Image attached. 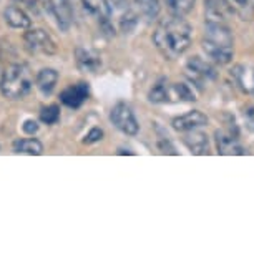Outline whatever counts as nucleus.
<instances>
[{"mask_svg": "<svg viewBox=\"0 0 254 254\" xmlns=\"http://www.w3.org/2000/svg\"><path fill=\"white\" fill-rule=\"evenodd\" d=\"M135 25H136V17H135V13L133 12H127L123 15V18H122V30L125 32V33H130L133 28H135Z\"/></svg>", "mask_w": 254, "mask_h": 254, "instance_id": "nucleus-23", "label": "nucleus"}, {"mask_svg": "<svg viewBox=\"0 0 254 254\" xmlns=\"http://www.w3.org/2000/svg\"><path fill=\"white\" fill-rule=\"evenodd\" d=\"M158 146H160L161 153H168V155H178V153L175 151V148L171 146V143L166 140V138H161L160 141H158Z\"/></svg>", "mask_w": 254, "mask_h": 254, "instance_id": "nucleus-26", "label": "nucleus"}, {"mask_svg": "<svg viewBox=\"0 0 254 254\" xmlns=\"http://www.w3.org/2000/svg\"><path fill=\"white\" fill-rule=\"evenodd\" d=\"M57 81H59V73L54 70V68H44L38 71L37 78H35V83H37V88L40 90L42 93L45 95H50L54 92Z\"/></svg>", "mask_w": 254, "mask_h": 254, "instance_id": "nucleus-17", "label": "nucleus"}, {"mask_svg": "<svg viewBox=\"0 0 254 254\" xmlns=\"http://www.w3.org/2000/svg\"><path fill=\"white\" fill-rule=\"evenodd\" d=\"M23 44L25 49L33 55H54L57 54V44L55 40L50 37V33H47L42 28H30L23 35Z\"/></svg>", "mask_w": 254, "mask_h": 254, "instance_id": "nucleus-4", "label": "nucleus"}, {"mask_svg": "<svg viewBox=\"0 0 254 254\" xmlns=\"http://www.w3.org/2000/svg\"><path fill=\"white\" fill-rule=\"evenodd\" d=\"M173 93L176 100L181 102H194L196 93L188 83H173Z\"/></svg>", "mask_w": 254, "mask_h": 254, "instance_id": "nucleus-20", "label": "nucleus"}, {"mask_svg": "<svg viewBox=\"0 0 254 254\" xmlns=\"http://www.w3.org/2000/svg\"><path fill=\"white\" fill-rule=\"evenodd\" d=\"M45 3V8L57 18V23L62 30H68L71 22V10L68 0H42Z\"/></svg>", "mask_w": 254, "mask_h": 254, "instance_id": "nucleus-10", "label": "nucleus"}, {"mask_svg": "<svg viewBox=\"0 0 254 254\" xmlns=\"http://www.w3.org/2000/svg\"><path fill=\"white\" fill-rule=\"evenodd\" d=\"M59 118H60V108L57 107V105H50V107H47L40 112V120L47 125L57 123Z\"/></svg>", "mask_w": 254, "mask_h": 254, "instance_id": "nucleus-22", "label": "nucleus"}, {"mask_svg": "<svg viewBox=\"0 0 254 254\" xmlns=\"http://www.w3.org/2000/svg\"><path fill=\"white\" fill-rule=\"evenodd\" d=\"M175 97L173 93V83H168V80H160L158 83L150 90L148 93V100L151 103H168Z\"/></svg>", "mask_w": 254, "mask_h": 254, "instance_id": "nucleus-16", "label": "nucleus"}, {"mask_svg": "<svg viewBox=\"0 0 254 254\" xmlns=\"http://www.w3.org/2000/svg\"><path fill=\"white\" fill-rule=\"evenodd\" d=\"M201 47L208 59L216 64H231L234 57V37L231 28L221 22H206Z\"/></svg>", "mask_w": 254, "mask_h": 254, "instance_id": "nucleus-2", "label": "nucleus"}, {"mask_svg": "<svg viewBox=\"0 0 254 254\" xmlns=\"http://www.w3.org/2000/svg\"><path fill=\"white\" fill-rule=\"evenodd\" d=\"M22 130L27 133V135H33V133L38 131V123L35 122V120H27L25 123H23Z\"/></svg>", "mask_w": 254, "mask_h": 254, "instance_id": "nucleus-27", "label": "nucleus"}, {"mask_svg": "<svg viewBox=\"0 0 254 254\" xmlns=\"http://www.w3.org/2000/svg\"><path fill=\"white\" fill-rule=\"evenodd\" d=\"M183 143L188 146V150L193 153V155H209L211 153L209 138L203 131H198V130L186 131L183 136Z\"/></svg>", "mask_w": 254, "mask_h": 254, "instance_id": "nucleus-11", "label": "nucleus"}, {"mask_svg": "<svg viewBox=\"0 0 254 254\" xmlns=\"http://www.w3.org/2000/svg\"><path fill=\"white\" fill-rule=\"evenodd\" d=\"M3 71H5V70H3V68H2V65H0V81H2V76H3Z\"/></svg>", "mask_w": 254, "mask_h": 254, "instance_id": "nucleus-31", "label": "nucleus"}, {"mask_svg": "<svg viewBox=\"0 0 254 254\" xmlns=\"http://www.w3.org/2000/svg\"><path fill=\"white\" fill-rule=\"evenodd\" d=\"M102 138H103V130H102V128H92L88 135L85 136L83 143H85V145H93V143L100 141Z\"/></svg>", "mask_w": 254, "mask_h": 254, "instance_id": "nucleus-24", "label": "nucleus"}, {"mask_svg": "<svg viewBox=\"0 0 254 254\" xmlns=\"http://www.w3.org/2000/svg\"><path fill=\"white\" fill-rule=\"evenodd\" d=\"M191 40H193V27L178 15H171L161 20L153 33L156 49L170 60L183 55L190 49Z\"/></svg>", "mask_w": 254, "mask_h": 254, "instance_id": "nucleus-1", "label": "nucleus"}, {"mask_svg": "<svg viewBox=\"0 0 254 254\" xmlns=\"http://www.w3.org/2000/svg\"><path fill=\"white\" fill-rule=\"evenodd\" d=\"M76 65L81 71H88V73H97L98 68L102 66V59L97 52L90 49H76Z\"/></svg>", "mask_w": 254, "mask_h": 254, "instance_id": "nucleus-13", "label": "nucleus"}, {"mask_svg": "<svg viewBox=\"0 0 254 254\" xmlns=\"http://www.w3.org/2000/svg\"><path fill=\"white\" fill-rule=\"evenodd\" d=\"M204 15L208 22L226 23L234 15V8L229 0H204Z\"/></svg>", "mask_w": 254, "mask_h": 254, "instance_id": "nucleus-7", "label": "nucleus"}, {"mask_svg": "<svg viewBox=\"0 0 254 254\" xmlns=\"http://www.w3.org/2000/svg\"><path fill=\"white\" fill-rule=\"evenodd\" d=\"M110 120L120 131H123L125 135H136L140 131V125H138L135 113L131 112V108L127 103H117L110 113Z\"/></svg>", "mask_w": 254, "mask_h": 254, "instance_id": "nucleus-6", "label": "nucleus"}, {"mask_svg": "<svg viewBox=\"0 0 254 254\" xmlns=\"http://www.w3.org/2000/svg\"><path fill=\"white\" fill-rule=\"evenodd\" d=\"M13 151L25 153V155H40L44 151V145L37 138H23L13 143Z\"/></svg>", "mask_w": 254, "mask_h": 254, "instance_id": "nucleus-18", "label": "nucleus"}, {"mask_svg": "<svg viewBox=\"0 0 254 254\" xmlns=\"http://www.w3.org/2000/svg\"><path fill=\"white\" fill-rule=\"evenodd\" d=\"M173 128L176 131L186 133V131H193V130H199L208 125V117L204 113L198 112V110H193V112H188L181 117L173 120Z\"/></svg>", "mask_w": 254, "mask_h": 254, "instance_id": "nucleus-9", "label": "nucleus"}, {"mask_svg": "<svg viewBox=\"0 0 254 254\" xmlns=\"http://www.w3.org/2000/svg\"><path fill=\"white\" fill-rule=\"evenodd\" d=\"M186 75H188L190 81L196 85L198 88H203L206 83H209L211 80L216 78V70L214 66L204 62L199 57H193L186 64Z\"/></svg>", "mask_w": 254, "mask_h": 254, "instance_id": "nucleus-5", "label": "nucleus"}, {"mask_svg": "<svg viewBox=\"0 0 254 254\" xmlns=\"http://www.w3.org/2000/svg\"><path fill=\"white\" fill-rule=\"evenodd\" d=\"M15 2H23V3H33L35 0H15Z\"/></svg>", "mask_w": 254, "mask_h": 254, "instance_id": "nucleus-30", "label": "nucleus"}, {"mask_svg": "<svg viewBox=\"0 0 254 254\" xmlns=\"http://www.w3.org/2000/svg\"><path fill=\"white\" fill-rule=\"evenodd\" d=\"M136 5L146 18H155L160 12V0H136Z\"/></svg>", "mask_w": 254, "mask_h": 254, "instance_id": "nucleus-21", "label": "nucleus"}, {"mask_svg": "<svg viewBox=\"0 0 254 254\" xmlns=\"http://www.w3.org/2000/svg\"><path fill=\"white\" fill-rule=\"evenodd\" d=\"M166 8L171 15H178V17H185L186 13H190L193 10L196 0H165Z\"/></svg>", "mask_w": 254, "mask_h": 254, "instance_id": "nucleus-19", "label": "nucleus"}, {"mask_svg": "<svg viewBox=\"0 0 254 254\" xmlns=\"http://www.w3.org/2000/svg\"><path fill=\"white\" fill-rule=\"evenodd\" d=\"M88 85L87 83H76L73 85V87H68L66 90H64L60 95V98H62V102H64L66 107H70V108H78L83 105L85 100L88 98Z\"/></svg>", "mask_w": 254, "mask_h": 254, "instance_id": "nucleus-12", "label": "nucleus"}, {"mask_svg": "<svg viewBox=\"0 0 254 254\" xmlns=\"http://www.w3.org/2000/svg\"><path fill=\"white\" fill-rule=\"evenodd\" d=\"M214 141H216L218 155H224V156L246 155V150H244V146L238 141L236 135H233V133H229V131L218 130L214 133Z\"/></svg>", "mask_w": 254, "mask_h": 254, "instance_id": "nucleus-8", "label": "nucleus"}, {"mask_svg": "<svg viewBox=\"0 0 254 254\" xmlns=\"http://www.w3.org/2000/svg\"><path fill=\"white\" fill-rule=\"evenodd\" d=\"M83 2L85 10L97 17L103 25L110 27V17H112V7H110L108 0H81Z\"/></svg>", "mask_w": 254, "mask_h": 254, "instance_id": "nucleus-14", "label": "nucleus"}, {"mask_svg": "<svg viewBox=\"0 0 254 254\" xmlns=\"http://www.w3.org/2000/svg\"><path fill=\"white\" fill-rule=\"evenodd\" d=\"M243 117H244V122H246L249 130L254 131V105H249L243 110Z\"/></svg>", "mask_w": 254, "mask_h": 254, "instance_id": "nucleus-25", "label": "nucleus"}, {"mask_svg": "<svg viewBox=\"0 0 254 254\" xmlns=\"http://www.w3.org/2000/svg\"><path fill=\"white\" fill-rule=\"evenodd\" d=\"M32 85L33 76L28 66L23 64H13L3 71L0 90H2L3 97L8 100H22L32 90Z\"/></svg>", "mask_w": 254, "mask_h": 254, "instance_id": "nucleus-3", "label": "nucleus"}, {"mask_svg": "<svg viewBox=\"0 0 254 254\" xmlns=\"http://www.w3.org/2000/svg\"><path fill=\"white\" fill-rule=\"evenodd\" d=\"M3 18H5L7 25H10L12 28H20V30H23V28H28L32 25L30 17L17 5L7 7L5 12H3Z\"/></svg>", "mask_w": 254, "mask_h": 254, "instance_id": "nucleus-15", "label": "nucleus"}, {"mask_svg": "<svg viewBox=\"0 0 254 254\" xmlns=\"http://www.w3.org/2000/svg\"><path fill=\"white\" fill-rule=\"evenodd\" d=\"M236 3H239V5H246V3L249 2V0H234Z\"/></svg>", "mask_w": 254, "mask_h": 254, "instance_id": "nucleus-29", "label": "nucleus"}, {"mask_svg": "<svg viewBox=\"0 0 254 254\" xmlns=\"http://www.w3.org/2000/svg\"><path fill=\"white\" fill-rule=\"evenodd\" d=\"M244 90H246V92H249V93H253V95H254V70H253L251 76H249V85H246V87H244Z\"/></svg>", "mask_w": 254, "mask_h": 254, "instance_id": "nucleus-28", "label": "nucleus"}]
</instances>
